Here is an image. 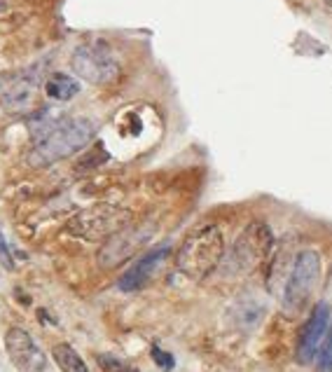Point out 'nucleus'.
<instances>
[{"mask_svg": "<svg viewBox=\"0 0 332 372\" xmlns=\"http://www.w3.org/2000/svg\"><path fill=\"white\" fill-rule=\"evenodd\" d=\"M225 255V239L218 225H206V228L197 230L195 235L185 239V244L178 251V269L185 276L202 281L220 265Z\"/></svg>", "mask_w": 332, "mask_h": 372, "instance_id": "2", "label": "nucleus"}, {"mask_svg": "<svg viewBox=\"0 0 332 372\" xmlns=\"http://www.w3.org/2000/svg\"><path fill=\"white\" fill-rule=\"evenodd\" d=\"M98 363H101L103 370H110V372H117L119 368H122V363L112 356H98Z\"/></svg>", "mask_w": 332, "mask_h": 372, "instance_id": "18", "label": "nucleus"}, {"mask_svg": "<svg viewBox=\"0 0 332 372\" xmlns=\"http://www.w3.org/2000/svg\"><path fill=\"white\" fill-rule=\"evenodd\" d=\"M8 10V3H5V0H0V12H5Z\"/></svg>", "mask_w": 332, "mask_h": 372, "instance_id": "20", "label": "nucleus"}, {"mask_svg": "<svg viewBox=\"0 0 332 372\" xmlns=\"http://www.w3.org/2000/svg\"><path fill=\"white\" fill-rule=\"evenodd\" d=\"M330 325V307L325 302H318L311 311L309 321L304 323L300 340H297V361L302 365H309L321 351V340Z\"/></svg>", "mask_w": 332, "mask_h": 372, "instance_id": "9", "label": "nucleus"}, {"mask_svg": "<svg viewBox=\"0 0 332 372\" xmlns=\"http://www.w3.org/2000/svg\"><path fill=\"white\" fill-rule=\"evenodd\" d=\"M155 235V221H141V223H131L129 228L119 230L117 235H112L108 241L101 246L98 251V265L103 269L119 267L124 260L134 258L145 244L150 241Z\"/></svg>", "mask_w": 332, "mask_h": 372, "instance_id": "5", "label": "nucleus"}, {"mask_svg": "<svg viewBox=\"0 0 332 372\" xmlns=\"http://www.w3.org/2000/svg\"><path fill=\"white\" fill-rule=\"evenodd\" d=\"M45 70H47V61H38L24 70L3 73L0 75V103L12 112L26 110L33 103Z\"/></svg>", "mask_w": 332, "mask_h": 372, "instance_id": "7", "label": "nucleus"}, {"mask_svg": "<svg viewBox=\"0 0 332 372\" xmlns=\"http://www.w3.org/2000/svg\"><path fill=\"white\" fill-rule=\"evenodd\" d=\"M325 3H328V5H330V8H332V0H325Z\"/></svg>", "mask_w": 332, "mask_h": 372, "instance_id": "21", "label": "nucleus"}, {"mask_svg": "<svg viewBox=\"0 0 332 372\" xmlns=\"http://www.w3.org/2000/svg\"><path fill=\"white\" fill-rule=\"evenodd\" d=\"M70 68L77 77L87 80L91 84H108L119 75V64L105 43L80 45L73 52Z\"/></svg>", "mask_w": 332, "mask_h": 372, "instance_id": "4", "label": "nucleus"}, {"mask_svg": "<svg viewBox=\"0 0 332 372\" xmlns=\"http://www.w3.org/2000/svg\"><path fill=\"white\" fill-rule=\"evenodd\" d=\"M318 274H321V258H318V253L316 251H302L295 258L293 271H290L283 290V307L288 314H297L304 307V302L309 300L311 290H314L318 281Z\"/></svg>", "mask_w": 332, "mask_h": 372, "instance_id": "6", "label": "nucleus"}, {"mask_svg": "<svg viewBox=\"0 0 332 372\" xmlns=\"http://www.w3.org/2000/svg\"><path fill=\"white\" fill-rule=\"evenodd\" d=\"M5 349H8L10 361L22 372H43L45 365H47L45 351L38 347V342L24 328L8 330V335H5Z\"/></svg>", "mask_w": 332, "mask_h": 372, "instance_id": "8", "label": "nucleus"}, {"mask_svg": "<svg viewBox=\"0 0 332 372\" xmlns=\"http://www.w3.org/2000/svg\"><path fill=\"white\" fill-rule=\"evenodd\" d=\"M318 372H332V323L328 325V337L318 354Z\"/></svg>", "mask_w": 332, "mask_h": 372, "instance_id": "15", "label": "nucleus"}, {"mask_svg": "<svg viewBox=\"0 0 332 372\" xmlns=\"http://www.w3.org/2000/svg\"><path fill=\"white\" fill-rule=\"evenodd\" d=\"M169 253H171V246L169 244H162V246H157V248L148 251V253H143L127 271H124L122 276H119L117 288L124 290V293H134V290H141L143 285L150 281V276L155 274V269L166 260V258H169Z\"/></svg>", "mask_w": 332, "mask_h": 372, "instance_id": "11", "label": "nucleus"}, {"mask_svg": "<svg viewBox=\"0 0 332 372\" xmlns=\"http://www.w3.org/2000/svg\"><path fill=\"white\" fill-rule=\"evenodd\" d=\"M262 318H264V307L257 300H239L232 307V321L239 328H246V330L257 328Z\"/></svg>", "mask_w": 332, "mask_h": 372, "instance_id": "13", "label": "nucleus"}, {"mask_svg": "<svg viewBox=\"0 0 332 372\" xmlns=\"http://www.w3.org/2000/svg\"><path fill=\"white\" fill-rule=\"evenodd\" d=\"M45 94L54 101H70L80 94V82L75 77L66 75V73H52V75L45 80Z\"/></svg>", "mask_w": 332, "mask_h": 372, "instance_id": "12", "label": "nucleus"}, {"mask_svg": "<svg viewBox=\"0 0 332 372\" xmlns=\"http://www.w3.org/2000/svg\"><path fill=\"white\" fill-rule=\"evenodd\" d=\"M117 372H138L136 368H127V365H122V368H119Z\"/></svg>", "mask_w": 332, "mask_h": 372, "instance_id": "19", "label": "nucleus"}, {"mask_svg": "<svg viewBox=\"0 0 332 372\" xmlns=\"http://www.w3.org/2000/svg\"><path fill=\"white\" fill-rule=\"evenodd\" d=\"M131 223H134V214L129 209L115 204H96L73 216L66 228L70 235L89 239V241H101V239L108 241L112 235L129 228Z\"/></svg>", "mask_w": 332, "mask_h": 372, "instance_id": "3", "label": "nucleus"}, {"mask_svg": "<svg viewBox=\"0 0 332 372\" xmlns=\"http://www.w3.org/2000/svg\"><path fill=\"white\" fill-rule=\"evenodd\" d=\"M0 265H3V267H8V269L15 267V262H12V253L8 248V241H5L3 232H0Z\"/></svg>", "mask_w": 332, "mask_h": 372, "instance_id": "17", "label": "nucleus"}, {"mask_svg": "<svg viewBox=\"0 0 332 372\" xmlns=\"http://www.w3.org/2000/svg\"><path fill=\"white\" fill-rule=\"evenodd\" d=\"M152 358H155V363L159 365L162 370H174V365H176V358L169 354V351H162L159 347H152Z\"/></svg>", "mask_w": 332, "mask_h": 372, "instance_id": "16", "label": "nucleus"}, {"mask_svg": "<svg viewBox=\"0 0 332 372\" xmlns=\"http://www.w3.org/2000/svg\"><path fill=\"white\" fill-rule=\"evenodd\" d=\"M271 246V232L267 230L264 223H250L243 230V235L236 239L234 244V262H239L241 267H253L255 262H260L264 253Z\"/></svg>", "mask_w": 332, "mask_h": 372, "instance_id": "10", "label": "nucleus"}, {"mask_svg": "<svg viewBox=\"0 0 332 372\" xmlns=\"http://www.w3.org/2000/svg\"><path fill=\"white\" fill-rule=\"evenodd\" d=\"M96 134V124L87 117H66L45 138L33 143L29 152L31 167H50V164L75 155L87 145Z\"/></svg>", "mask_w": 332, "mask_h": 372, "instance_id": "1", "label": "nucleus"}, {"mask_svg": "<svg viewBox=\"0 0 332 372\" xmlns=\"http://www.w3.org/2000/svg\"><path fill=\"white\" fill-rule=\"evenodd\" d=\"M52 356H54V361L59 368H61V372H89L87 363L82 361V356H80L70 344H56V347L52 349Z\"/></svg>", "mask_w": 332, "mask_h": 372, "instance_id": "14", "label": "nucleus"}]
</instances>
